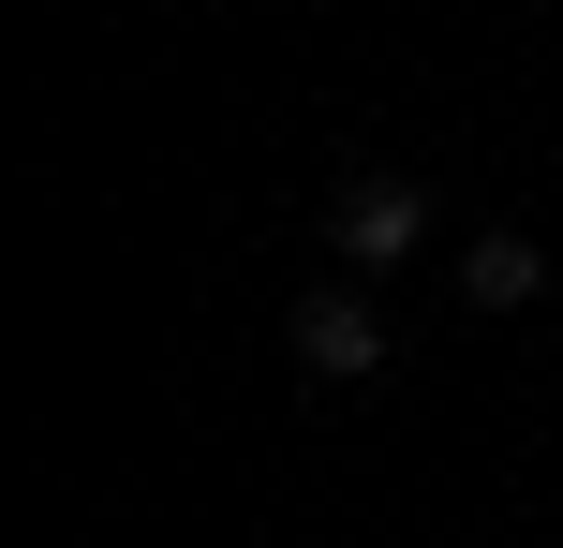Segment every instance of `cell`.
I'll use <instances>...</instances> for the list:
<instances>
[{
    "label": "cell",
    "mask_w": 563,
    "mask_h": 548,
    "mask_svg": "<svg viewBox=\"0 0 563 548\" xmlns=\"http://www.w3.org/2000/svg\"><path fill=\"white\" fill-rule=\"evenodd\" d=\"M460 297H475V312H534V297H549V253L519 223H489L475 253H460Z\"/></svg>",
    "instance_id": "cell-3"
},
{
    "label": "cell",
    "mask_w": 563,
    "mask_h": 548,
    "mask_svg": "<svg viewBox=\"0 0 563 548\" xmlns=\"http://www.w3.org/2000/svg\"><path fill=\"white\" fill-rule=\"evenodd\" d=\"M327 237H341V253H356V267H400V253H416V237H430V193H416V178H356Z\"/></svg>",
    "instance_id": "cell-2"
},
{
    "label": "cell",
    "mask_w": 563,
    "mask_h": 548,
    "mask_svg": "<svg viewBox=\"0 0 563 548\" xmlns=\"http://www.w3.org/2000/svg\"><path fill=\"white\" fill-rule=\"evenodd\" d=\"M297 371L311 385H371L386 371V312L371 297H297Z\"/></svg>",
    "instance_id": "cell-1"
}]
</instances>
